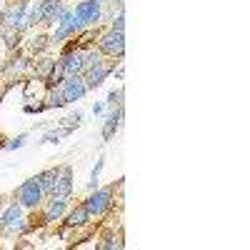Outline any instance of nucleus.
<instances>
[{"label": "nucleus", "mask_w": 250, "mask_h": 250, "mask_svg": "<svg viewBox=\"0 0 250 250\" xmlns=\"http://www.w3.org/2000/svg\"><path fill=\"white\" fill-rule=\"evenodd\" d=\"M123 25H125V13L120 10L118 18H115V23H113V28H115V30H123Z\"/></svg>", "instance_id": "22"}, {"label": "nucleus", "mask_w": 250, "mask_h": 250, "mask_svg": "<svg viewBox=\"0 0 250 250\" xmlns=\"http://www.w3.org/2000/svg\"><path fill=\"white\" fill-rule=\"evenodd\" d=\"M80 20L73 15V10H62V15H60V20H58V30H55V35H53V40L55 43H60V40H65L68 35H73V33H78L80 30Z\"/></svg>", "instance_id": "2"}, {"label": "nucleus", "mask_w": 250, "mask_h": 250, "mask_svg": "<svg viewBox=\"0 0 250 250\" xmlns=\"http://www.w3.org/2000/svg\"><path fill=\"white\" fill-rule=\"evenodd\" d=\"M23 143H25V135H18V138H15L13 143H8V148H10V150H15V148H20V145H23Z\"/></svg>", "instance_id": "23"}, {"label": "nucleus", "mask_w": 250, "mask_h": 250, "mask_svg": "<svg viewBox=\"0 0 250 250\" xmlns=\"http://www.w3.org/2000/svg\"><path fill=\"white\" fill-rule=\"evenodd\" d=\"M3 95H5V88H0V100H3Z\"/></svg>", "instance_id": "25"}, {"label": "nucleus", "mask_w": 250, "mask_h": 250, "mask_svg": "<svg viewBox=\"0 0 250 250\" xmlns=\"http://www.w3.org/2000/svg\"><path fill=\"white\" fill-rule=\"evenodd\" d=\"M83 62H85V53H83V50H68L65 55H62V60H60L65 78H68V75H80Z\"/></svg>", "instance_id": "7"}, {"label": "nucleus", "mask_w": 250, "mask_h": 250, "mask_svg": "<svg viewBox=\"0 0 250 250\" xmlns=\"http://www.w3.org/2000/svg\"><path fill=\"white\" fill-rule=\"evenodd\" d=\"M90 213H88V208L85 205H78L75 210L68 215V228H75V225H83V223H88Z\"/></svg>", "instance_id": "13"}, {"label": "nucleus", "mask_w": 250, "mask_h": 250, "mask_svg": "<svg viewBox=\"0 0 250 250\" xmlns=\"http://www.w3.org/2000/svg\"><path fill=\"white\" fill-rule=\"evenodd\" d=\"M73 15L80 20V23H98V18H100L98 0H83V3H78Z\"/></svg>", "instance_id": "6"}, {"label": "nucleus", "mask_w": 250, "mask_h": 250, "mask_svg": "<svg viewBox=\"0 0 250 250\" xmlns=\"http://www.w3.org/2000/svg\"><path fill=\"white\" fill-rule=\"evenodd\" d=\"M45 40H48V38H35V40H33V43H30V48H33V50H43V48L48 45V43H45Z\"/></svg>", "instance_id": "21"}, {"label": "nucleus", "mask_w": 250, "mask_h": 250, "mask_svg": "<svg viewBox=\"0 0 250 250\" xmlns=\"http://www.w3.org/2000/svg\"><path fill=\"white\" fill-rule=\"evenodd\" d=\"M25 8H28V0H18L15 5H10V10L3 15L5 25L15 28V30H23V18H25Z\"/></svg>", "instance_id": "9"}, {"label": "nucleus", "mask_w": 250, "mask_h": 250, "mask_svg": "<svg viewBox=\"0 0 250 250\" xmlns=\"http://www.w3.org/2000/svg\"><path fill=\"white\" fill-rule=\"evenodd\" d=\"M60 90H62V98H65V103H70V100H80L83 95H85L88 85H85V80H83L80 75H68L65 80H62Z\"/></svg>", "instance_id": "3"}, {"label": "nucleus", "mask_w": 250, "mask_h": 250, "mask_svg": "<svg viewBox=\"0 0 250 250\" xmlns=\"http://www.w3.org/2000/svg\"><path fill=\"white\" fill-rule=\"evenodd\" d=\"M110 195H113L110 188H103V190H98L95 195H90V198H88V203H85L88 213H90V215H100V213L110 205Z\"/></svg>", "instance_id": "8"}, {"label": "nucleus", "mask_w": 250, "mask_h": 250, "mask_svg": "<svg viewBox=\"0 0 250 250\" xmlns=\"http://www.w3.org/2000/svg\"><path fill=\"white\" fill-rule=\"evenodd\" d=\"M43 188H40V183H38V178H30V180H25L23 185L18 188V200H20V205H25V208H35L40 200H43Z\"/></svg>", "instance_id": "1"}, {"label": "nucleus", "mask_w": 250, "mask_h": 250, "mask_svg": "<svg viewBox=\"0 0 250 250\" xmlns=\"http://www.w3.org/2000/svg\"><path fill=\"white\" fill-rule=\"evenodd\" d=\"M60 105H65V98H62V90L55 85V90L48 93V103H45L43 108H60Z\"/></svg>", "instance_id": "16"}, {"label": "nucleus", "mask_w": 250, "mask_h": 250, "mask_svg": "<svg viewBox=\"0 0 250 250\" xmlns=\"http://www.w3.org/2000/svg\"><path fill=\"white\" fill-rule=\"evenodd\" d=\"M0 23H3V15H0Z\"/></svg>", "instance_id": "26"}, {"label": "nucleus", "mask_w": 250, "mask_h": 250, "mask_svg": "<svg viewBox=\"0 0 250 250\" xmlns=\"http://www.w3.org/2000/svg\"><path fill=\"white\" fill-rule=\"evenodd\" d=\"M65 200H68V198H55V195H53V200H50L48 208H45V220L58 218V215L62 213V208H65Z\"/></svg>", "instance_id": "15"}, {"label": "nucleus", "mask_w": 250, "mask_h": 250, "mask_svg": "<svg viewBox=\"0 0 250 250\" xmlns=\"http://www.w3.org/2000/svg\"><path fill=\"white\" fill-rule=\"evenodd\" d=\"M100 50H105L110 55H123L125 53V35L123 30H108L105 35L100 38Z\"/></svg>", "instance_id": "4"}, {"label": "nucleus", "mask_w": 250, "mask_h": 250, "mask_svg": "<svg viewBox=\"0 0 250 250\" xmlns=\"http://www.w3.org/2000/svg\"><path fill=\"white\" fill-rule=\"evenodd\" d=\"M85 70H88V75L83 78V80H85V85H88V88L100 85V83L105 80V75L110 73V68H108V65H103V60H100V62H95V65H90V68H85Z\"/></svg>", "instance_id": "11"}, {"label": "nucleus", "mask_w": 250, "mask_h": 250, "mask_svg": "<svg viewBox=\"0 0 250 250\" xmlns=\"http://www.w3.org/2000/svg\"><path fill=\"white\" fill-rule=\"evenodd\" d=\"M53 178H55V170H45L38 175V183L43 188V193H50V185H53Z\"/></svg>", "instance_id": "17"}, {"label": "nucleus", "mask_w": 250, "mask_h": 250, "mask_svg": "<svg viewBox=\"0 0 250 250\" xmlns=\"http://www.w3.org/2000/svg\"><path fill=\"white\" fill-rule=\"evenodd\" d=\"M70 133V128H62V130H55V133H48L45 135V143H58L62 135H68Z\"/></svg>", "instance_id": "20"}, {"label": "nucleus", "mask_w": 250, "mask_h": 250, "mask_svg": "<svg viewBox=\"0 0 250 250\" xmlns=\"http://www.w3.org/2000/svg\"><path fill=\"white\" fill-rule=\"evenodd\" d=\"M3 38H5L8 48H15V45H18V30H15V28L5 25V28H3Z\"/></svg>", "instance_id": "18"}, {"label": "nucleus", "mask_w": 250, "mask_h": 250, "mask_svg": "<svg viewBox=\"0 0 250 250\" xmlns=\"http://www.w3.org/2000/svg\"><path fill=\"white\" fill-rule=\"evenodd\" d=\"M53 68H55V60H43V62H40V68H38V75L48 80V75L53 73Z\"/></svg>", "instance_id": "19"}, {"label": "nucleus", "mask_w": 250, "mask_h": 250, "mask_svg": "<svg viewBox=\"0 0 250 250\" xmlns=\"http://www.w3.org/2000/svg\"><path fill=\"white\" fill-rule=\"evenodd\" d=\"M70 190H73L70 168H60V170H55V178H53V185H50V195H55V198H68Z\"/></svg>", "instance_id": "5"}, {"label": "nucleus", "mask_w": 250, "mask_h": 250, "mask_svg": "<svg viewBox=\"0 0 250 250\" xmlns=\"http://www.w3.org/2000/svg\"><path fill=\"white\" fill-rule=\"evenodd\" d=\"M120 118H123V110H113L108 115V123H105V128H103V138H113V133L118 130V125H120Z\"/></svg>", "instance_id": "14"}, {"label": "nucleus", "mask_w": 250, "mask_h": 250, "mask_svg": "<svg viewBox=\"0 0 250 250\" xmlns=\"http://www.w3.org/2000/svg\"><path fill=\"white\" fill-rule=\"evenodd\" d=\"M3 223V230L13 233V230H23V213H20V205H10L5 210V218L0 220Z\"/></svg>", "instance_id": "10"}, {"label": "nucleus", "mask_w": 250, "mask_h": 250, "mask_svg": "<svg viewBox=\"0 0 250 250\" xmlns=\"http://www.w3.org/2000/svg\"><path fill=\"white\" fill-rule=\"evenodd\" d=\"M120 95H123V93H120V90H118V93H115V90H113V93H110V95H108V105H115V103H120Z\"/></svg>", "instance_id": "24"}, {"label": "nucleus", "mask_w": 250, "mask_h": 250, "mask_svg": "<svg viewBox=\"0 0 250 250\" xmlns=\"http://www.w3.org/2000/svg\"><path fill=\"white\" fill-rule=\"evenodd\" d=\"M118 3H123V0H118Z\"/></svg>", "instance_id": "27"}, {"label": "nucleus", "mask_w": 250, "mask_h": 250, "mask_svg": "<svg viewBox=\"0 0 250 250\" xmlns=\"http://www.w3.org/2000/svg\"><path fill=\"white\" fill-rule=\"evenodd\" d=\"M62 0H43V18H40V23H55L60 20L62 15Z\"/></svg>", "instance_id": "12"}]
</instances>
